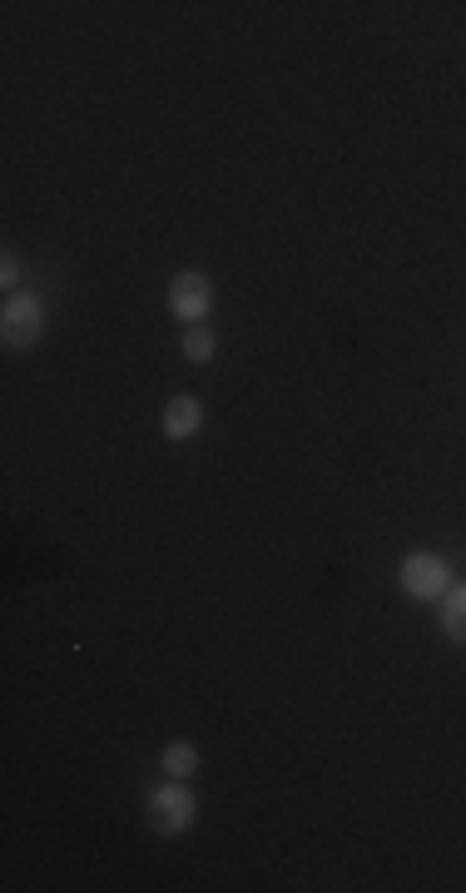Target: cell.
<instances>
[{
  "label": "cell",
  "instance_id": "cell-1",
  "mask_svg": "<svg viewBox=\"0 0 466 893\" xmlns=\"http://www.w3.org/2000/svg\"><path fill=\"white\" fill-rule=\"evenodd\" d=\"M144 814H149V829H154V834L174 839V834H184L188 824L198 819V804H194V794L184 789V779H169V785H159V789L149 794Z\"/></svg>",
  "mask_w": 466,
  "mask_h": 893
},
{
  "label": "cell",
  "instance_id": "cell-2",
  "mask_svg": "<svg viewBox=\"0 0 466 893\" xmlns=\"http://www.w3.org/2000/svg\"><path fill=\"white\" fill-rule=\"evenodd\" d=\"M402 591L412 601H441L452 591V566L441 556H431V551H412L402 561Z\"/></svg>",
  "mask_w": 466,
  "mask_h": 893
},
{
  "label": "cell",
  "instance_id": "cell-3",
  "mask_svg": "<svg viewBox=\"0 0 466 893\" xmlns=\"http://www.w3.org/2000/svg\"><path fill=\"white\" fill-rule=\"evenodd\" d=\"M0 333H6L10 348L40 343V333H46V308H40V298L10 293V298H6V313H0Z\"/></svg>",
  "mask_w": 466,
  "mask_h": 893
},
{
  "label": "cell",
  "instance_id": "cell-4",
  "mask_svg": "<svg viewBox=\"0 0 466 893\" xmlns=\"http://www.w3.org/2000/svg\"><path fill=\"white\" fill-rule=\"evenodd\" d=\"M169 308L174 318L188 328V323H204L208 308H214V283L204 279V273H174L169 283Z\"/></svg>",
  "mask_w": 466,
  "mask_h": 893
},
{
  "label": "cell",
  "instance_id": "cell-5",
  "mask_svg": "<svg viewBox=\"0 0 466 893\" xmlns=\"http://www.w3.org/2000/svg\"><path fill=\"white\" fill-rule=\"evenodd\" d=\"M198 427H204V402H198V397H174V402L164 407V433H169L174 443L194 437Z\"/></svg>",
  "mask_w": 466,
  "mask_h": 893
},
{
  "label": "cell",
  "instance_id": "cell-6",
  "mask_svg": "<svg viewBox=\"0 0 466 893\" xmlns=\"http://www.w3.org/2000/svg\"><path fill=\"white\" fill-rule=\"evenodd\" d=\"M441 631L466 646V586H452L441 595Z\"/></svg>",
  "mask_w": 466,
  "mask_h": 893
},
{
  "label": "cell",
  "instance_id": "cell-7",
  "mask_svg": "<svg viewBox=\"0 0 466 893\" xmlns=\"http://www.w3.org/2000/svg\"><path fill=\"white\" fill-rule=\"evenodd\" d=\"M159 765H164V775H169V779H194V769H198V749L188 745V740H174L169 749H164Z\"/></svg>",
  "mask_w": 466,
  "mask_h": 893
},
{
  "label": "cell",
  "instance_id": "cell-8",
  "mask_svg": "<svg viewBox=\"0 0 466 893\" xmlns=\"http://www.w3.org/2000/svg\"><path fill=\"white\" fill-rule=\"evenodd\" d=\"M184 358L188 362H208V358H214V333H208L204 323H188L184 328Z\"/></svg>",
  "mask_w": 466,
  "mask_h": 893
},
{
  "label": "cell",
  "instance_id": "cell-9",
  "mask_svg": "<svg viewBox=\"0 0 466 893\" xmlns=\"http://www.w3.org/2000/svg\"><path fill=\"white\" fill-rule=\"evenodd\" d=\"M0 283H6V289H16L20 283V259L16 253H6V263H0Z\"/></svg>",
  "mask_w": 466,
  "mask_h": 893
}]
</instances>
